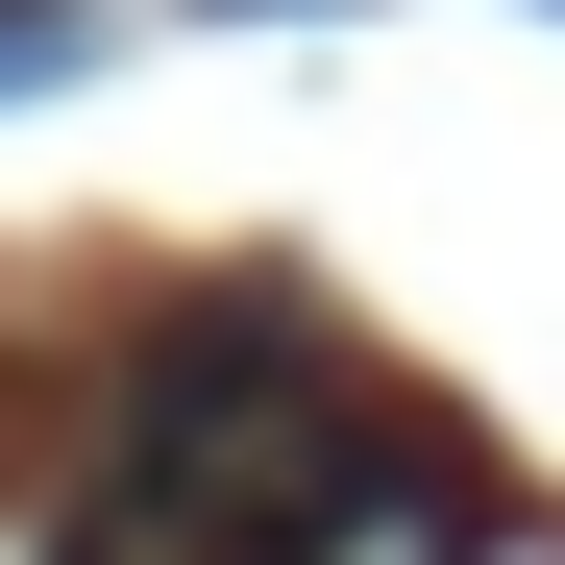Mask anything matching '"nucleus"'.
Masks as SVG:
<instances>
[{"label":"nucleus","mask_w":565,"mask_h":565,"mask_svg":"<svg viewBox=\"0 0 565 565\" xmlns=\"http://www.w3.org/2000/svg\"><path fill=\"white\" fill-rule=\"evenodd\" d=\"M74 50H99V0H0V99H50Z\"/></svg>","instance_id":"f257e3e1"}]
</instances>
